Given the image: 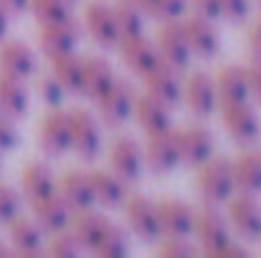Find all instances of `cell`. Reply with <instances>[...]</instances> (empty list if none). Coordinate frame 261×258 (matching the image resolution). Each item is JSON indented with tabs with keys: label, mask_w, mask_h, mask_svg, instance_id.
<instances>
[{
	"label": "cell",
	"mask_w": 261,
	"mask_h": 258,
	"mask_svg": "<svg viewBox=\"0 0 261 258\" xmlns=\"http://www.w3.org/2000/svg\"><path fill=\"white\" fill-rule=\"evenodd\" d=\"M198 190L203 195V200L208 205H218L226 203L236 185H233V165L226 157H208L200 165V175H198Z\"/></svg>",
	"instance_id": "1"
},
{
	"label": "cell",
	"mask_w": 261,
	"mask_h": 258,
	"mask_svg": "<svg viewBox=\"0 0 261 258\" xmlns=\"http://www.w3.org/2000/svg\"><path fill=\"white\" fill-rule=\"evenodd\" d=\"M99 114L109 127H122L132 114H135V101H137V91L135 86L124 79H114V84L109 86L99 99Z\"/></svg>",
	"instance_id": "2"
},
{
	"label": "cell",
	"mask_w": 261,
	"mask_h": 258,
	"mask_svg": "<svg viewBox=\"0 0 261 258\" xmlns=\"http://www.w3.org/2000/svg\"><path fill=\"white\" fill-rule=\"evenodd\" d=\"M124 213H127V223H129L132 233L140 236L142 241H158L163 236L160 208L150 197L135 195V197L124 200Z\"/></svg>",
	"instance_id": "3"
},
{
	"label": "cell",
	"mask_w": 261,
	"mask_h": 258,
	"mask_svg": "<svg viewBox=\"0 0 261 258\" xmlns=\"http://www.w3.org/2000/svg\"><path fill=\"white\" fill-rule=\"evenodd\" d=\"M193 233L198 236V241L203 246V253H208V256H218L221 248L231 241V225H228V220L216 208H211V205L203 208L200 213H195Z\"/></svg>",
	"instance_id": "4"
},
{
	"label": "cell",
	"mask_w": 261,
	"mask_h": 258,
	"mask_svg": "<svg viewBox=\"0 0 261 258\" xmlns=\"http://www.w3.org/2000/svg\"><path fill=\"white\" fill-rule=\"evenodd\" d=\"M221 119L226 132L236 142H254L261 132V122L256 109L249 101H228L221 109Z\"/></svg>",
	"instance_id": "5"
},
{
	"label": "cell",
	"mask_w": 261,
	"mask_h": 258,
	"mask_svg": "<svg viewBox=\"0 0 261 258\" xmlns=\"http://www.w3.org/2000/svg\"><path fill=\"white\" fill-rule=\"evenodd\" d=\"M79 23L74 18L59 20V23H43L41 33H38V46L41 51L54 61L64 53H71L79 43Z\"/></svg>",
	"instance_id": "6"
},
{
	"label": "cell",
	"mask_w": 261,
	"mask_h": 258,
	"mask_svg": "<svg viewBox=\"0 0 261 258\" xmlns=\"http://www.w3.org/2000/svg\"><path fill=\"white\" fill-rule=\"evenodd\" d=\"M38 142H41V150L48 155V157H61L71 150V119L66 111H48L41 122V129H38Z\"/></svg>",
	"instance_id": "7"
},
{
	"label": "cell",
	"mask_w": 261,
	"mask_h": 258,
	"mask_svg": "<svg viewBox=\"0 0 261 258\" xmlns=\"http://www.w3.org/2000/svg\"><path fill=\"white\" fill-rule=\"evenodd\" d=\"M69 119H71V150H76L82 160H94L101 147L99 122L87 109H74Z\"/></svg>",
	"instance_id": "8"
},
{
	"label": "cell",
	"mask_w": 261,
	"mask_h": 258,
	"mask_svg": "<svg viewBox=\"0 0 261 258\" xmlns=\"http://www.w3.org/2000/svg\"><path fill=\"white\" fill-rule=\"evenodd\" d=\"M145 162L150 165V170L165 172L175 170L180 165V150H177V134L173 129H163V132H152L145 147Z\"/></svg>",
	"instance_id": "9"
},
{
	"label": "cell",
	"mask_w": 261,
	"mask_h": 258,
	"mask_svg": "<svg viewBox=\"0 0 261 258\" xmlns=\"http://www.w3.org/2000/svg\"><path fill=\"white\" fill-rule=\"evenodd\" d=\"M158 51H160V59L175 66L177 71L190 64L193 51H190V43L185 38L180 20H165V25L158 33Z\"/></svg>",
	"instance_id": "10"
},
{
	"label": "cell",
	"mask_w": 261,
	"mask_h": 258,
	"mask_svg": "<svg viewBox=\"0 0 261 258\" xmlns=\"http://www.w3.org/2000/svg\"><path fill=\"white\" fill-rule=\"evenodd\" d=\"M228 218L236 233L246 241H259L261 238V205L254 200V195L241 192L239 197H228Z\"/></svg>",
	"instance_id": "11"
},
{
	"label": "cell",
	"mask_w": 261,
	"mask_h": 258,
	"mask_svg": "<svg viewBox=\"0 0 261 258\" xmlns=\"http://www.w3.org/2000/svg\"><path fill=\"white\" fill-rule=\"evenodd\" d=\"M182 99L188 101L190 111L198 114V117H208L216 111L218 106V91H216V81L203 74V71H195L190 74L185 81H182Z\"/></svg>",
	"instance_id": "12"
},
{
	"label": "cell",
	"mask_w": 261,
	"mask_h": 258,
	"mask_svg": "<svg viewBox=\"0 0 261 258\" xmlns=\"http://www.w3.org/2000/svg\"><path fill=\"white\" fill-rule=\"evenodd\" d=\"M177 134V150H180V162L188 165H203L213 155V134L203 124H190Z\"/></svg>",
	"instance_id": "13"
},
{
	"label": "cell",
	"mask_w": 261,
	"mask_h": 258,
	"mask_svg": "<svg viewBox=\"0 0 261 258\" xmlns=\"http://www.w3.org/2000/svg\"><path fill=\"white\" fill-rule=\"evenodd\" d=\"M84 25H87L89 36L104 46V48H112V46H119V28H117V20H114V10L104 3H89L87 10H84Z\"/></svg>",
	"instance_id": "14"
},
{
	"label": "cell",
	"mask_w": 261,
	"mask_h": 258,
	"mask_svg": "<svg viewBox=\"0 0 261 258\" xmlns=\"http://www.w3.org/2000/svg\"><path fill=\"white\" fill-rule=\"evenodd\" d=\"M109 162H112V172H117L124 182H135L142 175V167H145V152L135 139L122 137L112 145Z\"/></svg>",
	"instance_id": "15"
},
{
	"label": "cell",
	"mask_w": 261,
	"mask_h": 258,
	"mask_svg": "<svg viewBox=\"0 0 261 258\" xmlns=\"http://www.w3.org/2000/svg\"><path fill=\"white\" fill-rule=\"evenodd\" d=\"M33 210H36V223L48 231V233H59V231H66L71 218H74V210L71 205L64 200V195L56 190L41 200L33 203Z\"/></svg>",
	"instance_id": "16"
},
{
	"label": "cell",
	"mask_w": 261,
	"mask_h": 258,
	"mask_svg": "<svg viewBox=\"0 0 261 258\" xmlns=\"http://www.w3.org/2000/svg\"><path fill=\"white\" fill-rule=\"evenodd\" d=\"M145 76V84H147V91L155 94L158 99H163L165 104L175 106L180 99H182V81L177 76V69L170 66L168 61H158L150 71L142 74Z\"/></svg>",
	"instance_id": "17"
},
{
	"label": "cell",
	"mask_w": 261,
	"mask_h": 258,
	"mask_svg": "<svg viewBox=\"0 0 261 258\" xmlns=\"http://www.w3.org/2000/svg\"><path fill=\"white\" fill-rule=\"evenodd\" d=\"M182 31H185V38L190 43V51L203 56V59L213 56L221 48V33H218V28L211 18L193 15L182 23Z\"/></svg>",
	"instance_id": "18"
},
{
	"label": "cell",
	"mask_w": 261,
	"mask_h": 258,
	"mask_svg": "<svg viewBox=\"0 0 261 258\" xmlns=\"http://www.w3.org/2000/svg\"><path fill=\"white\" fill-rule=\"evenodd\" d=\"M0 74L28 79L36 74V53L25 41H5L0 46Z\"/></svg>",
	"instance_id": "19"
},
{
	"label": "cell",
	"mask_w": 261,
	"mask_h": 258,
	"mask_svg": "<svg viewBox=\"0 0 261 258\" xmlns=\"http://www.w3.org/2000/svg\"><path fill=\"white\" fill-rule=\"evenodd\" d=\"M158 208H160L163 236H170V238H188V236H193L195 210L185 200H165Z\"/></svg>",
	"instance_id": "20"
},
{
	"label": "cell",
	"mask_w": 261,
	"mask_h": 258,
	"mask_svg": "<svg viewBox=\"0 0 261 258\" xmlns=\"http://www.w3.org/2000/svg\"><path fill=\"white\" fill-rule=\"evenodd\" d=\"M119 48H122L124 64H127L135 74H145V71H150V69L160 61L158 43H152V41L145 38L142 33H140V36H132V38H122V41H119Z\"/></svg>",
	"instance_id": "21"
},
{
	"label": "cell",
	"mask_w": 261,
	"mask_h": 258,
	"mask_svg": "<svg viewBox=\"0 0 261 258\" xmlns=\"http://www.w3.org/2000/svg\"><path fill=\"white\" fill-rule=\"evenodd\" d=\"M135 117L137 122L147 129V134L152 132H163V129H170V104H165L163 99H158L155 94H137V101H135Z\"/></svg>",
	"instance_id": "22"
},
{
	"label": "cell",
	"mask_w": 261,
	"mask_h": 258,
	"mask_svg": "<svg viewBox=\"0 0 261 258\" xmlns=\"http://www.w3.org/2000/svg\"><path fill=\"white\" fill-rule=\"evenodd\" d=\"M20 187H23V195L31 203H36V200H41V197L59 190L56 175L46 162H28L23 175H20Z\"/></svg>",
	"instance_id": "23"
},
{
	"label": "cell",
	"mask_w": 261,
	"mask_h": 258,
	"mask_svg": "<svg viewBox=\"0 0 261 258\" xmlns=\"http://www.w3.org/2000/svg\"><path fill=\"white\" fill-rule=\"evenodd\" d=\"M91 180V190H94V200L107 205V208H117L127 200V182L109 170H94L89 172Z\"/></svg>",
	"instance_id": "24"
},
{
	"label": "cell",
	"mask_w": 261,
	"mask_h": 258,
	"mask_svg": "<svg viewBox=\"0 0 261 258\" xmlns=\"http://www.w3.org/2000/svg\"><path fill=\"white\" fill-rule=\"evenodd\" d=\"M59 192L64 195V200L71 205L74 213L79 210H89L96 200H94V190H91V180H89V172L82 170H71L64 175L61 185H59Z\"/></svg>",
	"instance_id": "25"
},
{
	"label": "cell",
	"mask_w": 261,
	"mask_h": 258,
	"mask_svg": "<svg viewBox=\"0 0 261 258\" xmlns=\"http://www.w3.org/2000/svg\"><path fill=\"white\" fill-rule=\"evenodd\" d=\"M216 91H218V101L228 104V101H249V79H246V69L244 66H223L216 74Z\"/></svg>",
	"instance_id": "26"
},
{
	"label": "cell",
	"mask_w": 261,
	"mask_h": 258,
	"mask_svg": "<svg viewBox=\"0 0 261 258\" xmlns=\"http://www.w3.org/2000/svg\"><path fill=\"white\" fill-rule=\"evenodd\" d=\"M71 220H74V231H71V233L76 236L79 246L87 248V251H96L99 241L104 238V233H107V228H109V223H112L107 215L91 213V208H89V210H79V215L71 218Z\"/></svg>",
	"instance_id": "27"
},
{
	"label": "cell",
	"mask_w": 261,
	"mask_h": 258,
	"mask_svg": "<svg viewBox=\"0 0 261 258\" xmlns=\"http://www.w3.org/2000/svg\"><path fill=\"white\" fill-rule=\"evenodd\" d=\"M28 89L23 84V79L10 76V74H0V114L5 117H23L28 111Z\"/></svg>",
	"instance_id": "28"
},
{
	"label": "cell",
	"mask_w": 261,
	"mask_h": 258,
	"mask_svg": "<svg viewBox=\"0 0 261 258\" xmlns=\"http://www.w3.org/2000/svg\"><path fill=\"white\" fill-rule=\"evenodd\" d=\"M114 69L107 59L101 56H91L84 59V84H82V94H87L89 99H99L109 86L114 84Z\"/></svg>",
	"instance_id": "29"
},
{
	"label": "cell",
	"mask_w": 261,
	"mask_h": 258,
	"mask_svg": "<svg viewBox=\"0 0 261 258\" xmlns=\"http://www.w3.org/2000/svg\"><path fill=\"white\" fill-rule=\"evenodd\" d=\"M10 243L18 253H41L43 251V228L28 218H13L10 223Z\"/></svg>",
	"instance_id": "30"
},
{
	"label": "cell",
	"mask_w": 261,
	"mask_h": 258,
	"mask_svg": "<svg viewBox=\"0 0 261 258\" xmlns=\"http://www.w3.org/2000/svg\"><path fill=\"white\" fill-rule=\"evenodd\" d=\"M231 165H233V185L241 192L246 195L261 192V152H244Z\"/></svg>",
	"instance_id": "31"
},
{
	"label": "cell",
	"mask_w": 261,
	"mask_h": 258,
	"mask_svg": "<svg viewBox=\"0 0 261 258\" xmlns=\"http://www.w3.org/2000/svg\"><path fill=\"white\" fill-rule=\"evenodd\" d=\"M112 10H114V20L119 28V41L140 36L145 31V10L135 0H119Z\"/></svg>",
	"instance_id": "32"
},
{
	"label": "cell",
	"mask_w": 261,
	"mask_h": 258,
	"mask_svg": "<svg viewBox=\"0 0 261 258\" xmlns=\"http://www.w3.org/2000/svg\"><path fill=\"white\" fill-rule=\"evenodd\" d=\"M54 74L56 79L64 84L66 91H82L84 84V59L71 53H64L59 59H54Z\"/></svg>",
	"instance_id": "33"
},
{
	"label": "cell",
	"mask_w": 261,
	"mask_h": 258,
	"mask_svg": "<svg viewBox=\"0 0 261 258\" xmlns=\"http://www.w3.org/2000/svg\"><path fill=\"white\" fill-rule=\"evenodd\" d=\"M69 5L71 3H66V0H31L28 10L43 25V23H59V20L71 18V8Z\"/></svg>",
	"instance_id": "34"
},
{
	"label": "cell",
	"mask_w": 261,
	"mask_h": 258,
	"mask_svg": "<svg viewBox=\"0 0 261 258\" xmlns=\"http://www.w3.org/2000/svg\"><path fill=\"white\" fill-rule=\"evenodd\" d=\"M127 251H129L127 231L119 228V225H114V223H109V228H107V233L99 241V246H96L94 253H99V256H104V258H117V256H124Z\"/></svg>",
	"instance_id": "35"
},
{
	"label": "cell",
	"mask_w": 261,
	"mask_h": 258,
	"mask_svg": "<svg viewBox=\"0 0 261 258\" xmlns=\"http://www.w3.org/2000/svg\"><path fill=\"white\" fill-rule=\"evenodd\" d=\"M36 91H38V96H41L46 104L59 106V104L64 101V91H66V89L56 79V74L43 71V74H36Z\"/></svg>",
	"instance_id": "36"
},
{
	"label": "cell",
	"mask_w": 261,
	"mask_h": 258,
	"mask_svg": "<svg viewBox=\"0 0 261 258\" xmlns=\"http://www.w3.org/2000/svg\"><path fill=\"white\" fill-rule=\"evenodd\" d=\"M20 210V195L13 185L0 182V223H10Z\"/></svg>",
	"instance_id": "37"
},
{
	"label": "cell",
	"mask_w": 261,
	"mask_h": 258,
	"mask_svg": "<svg viewBox=\"0 0 261 258\" xmlns=\"http://www.w3.org/2000/svg\"><path fill=\"white\" fill-rule=\"evenodd\" d=\"M48 251L56 253V256H76L82 251V246H79V241H76L74 233L59 231V233H54V241H51V248Z\"/></svg>",
	"instance_id": "38"
},
{
	"label": "cell",
	"mask_w": 261,
	"mask_h": 258,
	"mask_svg": "<svg viewBox=\"0 0 261 258\" xmlns=\"http://www.w3.org/2000/svg\"><path fill=\"white\" fill-rule=\"evenodd\" d=\"M190 0H158L152 8V15L160 20H180V15L188 10Z\"/></svg>",
	"instance_id": "39"
},
{
	"label": "cell",
	"mask_w": 261,
	"mask_h": 258,
	"mask_svg": "<svg viewBox=\"0 0 261 258\" xmlns=\"http://www.w3.org/2000/svg\"><path fill=\"white\" fill-rule=\"evenodd\" d=\"M18 139H20V132L13 124V117L0 114V152L3 150H13L18 145Z\"/></svg>",
	"instance_id": "40"
},
{
	"label": "cell",
	"mask_w": 261,
	"mask_h": 258,
	"mask_svg": "<svg viewBox=\"0 0 261 258\" xmlns=\"http://www.w3.org/2000/svg\"><path fill=\"white\" fill-rule=\"evenodd\" d=\"M221 3V15L228 20H244L251 10V0H218Z\"/></svg>",
	"instance_id": "41"
},
{
	"label": "cell",
	"mask_w": 261,
	"mask_h": 258,
	"mask_svg": "<svg viewBox=\"0 0 261 258\" xmlns=\"http://www.w3.org/2000/svg\"><path fill=\"white\" fill-rule=\"evenodd\" d=\"M198 248L193 243H188V238H168V243H163L160 256H195Z\"/></svg>",
	"instance_id": "42"
},
{
	"label": "cell",
	"mask_w": 261,
	"mask_h": 258,
	"mask_svg": "<svg viewBox=\"0 0 261 258\" xmlns=\"http://www.w3.org/2000/svg\"><path fill=\"white\" fill-rule=\"evenodd\" d=\"M246 79H249V96L261 104V61L254 59L249 66H246Z\"/></svg>",
	"instance_id": "43"
},
{
	"label": "cell",
	"mask_w": 261,
	"mask_h": 258,
	"mask_svg": "<svg viewBox=\"0 0 261 258\" xmlns=\"http://www.w3.org/2000/svg\"><path fill=\"white\" fill-rule=\"evenodd\" d=\"M190 3H193V8H195L198 15L211 18V20L221 18V3L218 0H190Z\"/></svg>",
	"instance_id": "44"
},
{
	"label": "cell",
	"mask_w": 261,
	"mask_h": 258,
	"mask_svg": "<svg viewBox=\"0 0 261 258\" xmlns=\"http://www.w3.org/2000/svg\"><path fill=\"white\" fill-rule=\"evenodd\" d=\"M249 48H251L254 59H259L261 61V20L251 28V33H249Z\"/></svg>",
	"instance_id": "45"
},
{
	"label": "cell",
	"mask_w": 261,
	"mask_h": 258,
	"mask_svg": "<svg viewBox=\"0 0 261 258\" xmlns=\"http://www.w3.org/2000/svg\"><path fill=\"white\" fill-rule=\"evenodd\" d=\"M8 28H10V10H8V8H5V3L0 0V43L5 41Z\"/></svg>",
	"instance_id": "46"
},
{
	"label": "cell",
	"mask_w": 261,
	"mask_h": 258,
	"mask_svg": "<svg viewBox=\"0 0 261 258\" xmlns=\"http://www.w3.org/2000/svg\"><path fill=\"white\" fill-rule=\"evenodd\" d=\"M3 3H5V8L10 13H23V10H28V3L31 0H3Z\"/></svg>",
	"instance_id": "47"
},
{
	"label": "cell",
	"mask_w": 261,
	"mask_h": 258,
	"mask_svg": "<svg viewBox=\"0 0 261 258\" xmlns=\"http://www.w3.org/2000/svg\"><path fill=\"white\" fill-rule=\"evenodd\" d=\"M135 3H137L145 13H152V8H155V3H158V0H135Z\"/></svg>",
	"instance_id": "48"
},
{
	"label": "cell",
	"mask_w": 261,
	"mask_h": 258,
	"mask_svg": "<svg viewBox=\"0 0 261 258\" xmlns=\"http://www.w3.org/2000/svg\"><path fill=\"white\" fill-rule=\"evenodd\" d=\"M3 253H8V248H5V246L0 243V256H3Z\"/></svg>",
	"instance_id": "49"
},
{
	"label": "cell",
	"mask_w": 261,
	"mask_h": 258,
	"mask_svg": "<svg viewBox=\"0 0 261 258\" xmlns=\"http://www.w3.org/2000/svg\"><path fill=\"white\" fill-rule=\"evenodd\" d=\"M66 3H76V0H66Z\"/></svg>",
	"instance_id": "50"
},
{
	"label": "cell",
	"mask_w": 261,
	"mask_h": 258,
	"mask_svg": "<svg viewBox=\"0 0 261 258\" xmlns=\"http://www.w3.org/2000/svg\"><path fill=\"white\" fill-rule=\"evenodd\" d=\"M259 3H261V0H259Z\"/></svg>",
	"instance_id": "51"
}]
</instances>
